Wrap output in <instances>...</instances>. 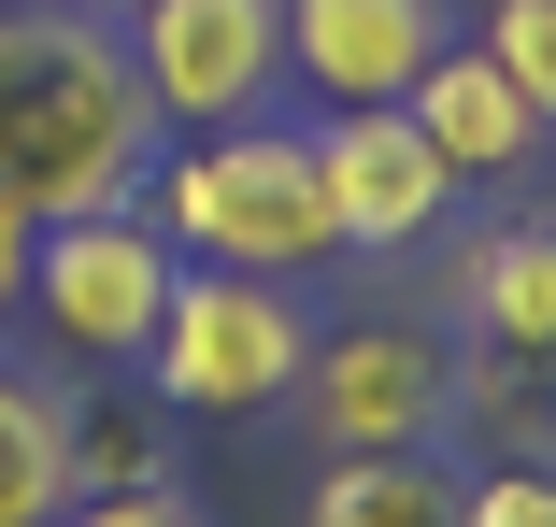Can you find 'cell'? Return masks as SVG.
Wrapping results in <instances>:
<instances>
[{"instance_id": "8fae6325", "label": "cell", "mask_w": 556, "mask_h": 527, "mask_svg": "<svg viewBox=\"0 0 556 527\" xmlns=\"http://www.w3.org/2000/svg\"><path fill=\"white\" fill-rule=\"evenodd\" d=\"M172 428H186V413H172L143 371H86V385H72V499L172 485Z\"/></svg>"}, {"instance_id": "5bb4252c", "label": "cell", "mask_w": 556, "mask_h": 527, "mask_svg": "<svg viewBox=\"0 0 556 527\" xmlns=\"http://www.w3.org/2000/svg\"><path fill=\"white\" fill-rule=\"evenodd\" d=\"M485 57L528 86V115H542V143H556V0H485Z\"/></svg>"}, {"instance_id": "ba28073f", "label": "cell", "mask_w": 556, "mask_h": 527, "mask_svg": "<svg viewBox=\"0 0 556 527\" xmlns=\"http://www.w3.org/2000/svg\"><path fill=\"white\" fill-rule=\"evenodd\" d=\"M457 43V0H286V86L328 115L414 100V72Z\"/></svg>"}, {"instance_id": "5b68a950", "label": "cell", "mask_w": 556, "mask_h": 527, "mask_svg": "<svg viewBox=\"0 0 556 527\" xmlns=\"http://www.w3.org/2000/svg\"><path fill=\"white\" fill-rule=\"evenodd\" d=\"M157 129H243L286 100V0H143L115 29Z\"/></svg>"}, {"instance_id": "7a4b0ae2", "label": "cell", "mask_w": 556, "mask_h": 527, "mask_svg": "<svg viewBox=\"0 0 556 527\" xmlns=\"http://www.w3.org/2000/svg\"><path fill=\"white\" fill-rule=\"evenodd\" d=\"M143 215L172 257L200 271H257V285H300L343 257V229H328V185H314V129H200V143H157L143 171Z\"/></svg>"}, {"instance_id": "52a82bcc", "label": "cell", "mask_w": 556, "mask_h": 527, "mask_svg": "<svg viewBox=\"0 0 556 527\" xmlns=\"http://www.w3.org/2000/svg\"><path fill=\"white\" fill-rule=\"evenodd\" d=\"M314 185H328V229H343V257H414L442 215H457V171L428 157V129L400 115V100H371V115H328V129H314Z\"/></svg>"}, {"instance_id": "3957f363", "label": "cell", "mask_w": 556, "mask_h": 527, "mask_svg": "<svg viewBox=\"0 0 556 527\" xmlns=\"http://www.w3.org/2000/svg\"><path fill=\"white\" fill-rule=\"evenodd\" d=\"M172 243H157V215L143 200H115V215H58L43 243H29V313L15 329L58 357V385H86V371H143V343H157V313H172Z\"/></svg>"}, {"instance_id": "277c9868", "label": "cell", "mask_w": 556, "mask_h": 527, "mask_svg": "<svg viewBox=\"0 0 556 527\" xmlns=\"http://www.w3.org/2000/svg\"><path fill=\"white\" fill-rule=\"evenodd\" d=\"M314 371V313L300 285H257V271H172V313L143 343V385L172 413H286V385Z\"/></svg>"}, {"instance_id": "9a60e30c", "label": "cell", "mask_w": 556, "mask_h": 527, "mask_svg": "<svg viewBox=\"0 0 556 527\" xmlns=\"http://www.w3.org/2000/svg\"><path fill=\"white\" fill-rule=\"evenodd\" d=\"M457 527H556V471L542 457H500L485 485H457Z\"/></svg>"}, {"instance_id": "9c48e42d", "label": "cell", "mask_w": 556, "mask_h": 527, "mask_svg": "<svg viewBox=\"0 0 556 527\" xmlns=\"http://www.w3.org/2000/svg\"><path fill=\"white\" fill-rule=\"evenodd\" d=\"M400 115L428 129V157L457 171V185H485V171H528L542 157V115H528V86L485 57V43H442L428 72H414V100Z\"/></svg>"}, {"instance_id": "7c38bea8", "label": "cell", "mask_w": 556, "mask_h": 527, "mask_svg": "<svg viewBox=\"0 0 556 527\" xmlns=\"http://www.w3.org/2000/svg\"><path fill=\"white\" fill-rule=\"evenodd\" d=\"M58 513H72V385L0 371V527H58Z\"/></svg>"}, {"instance_id": "2e32d148", "label": "cell", "mask_w": 556, "mask_h": 527, "mask_svg": "<svg viewBox=\"0 0 556 527\" xmlns=\"http://www.w3.org/2000/svg\"><path fill=\"white\" fill-rule=\"evenodd\" d=\"M58 527H214V513H200L186 485H115V499H72Z\"/></svg>"}, {"instance_id": "e0dca14e", "label": "cell", "mask_w": 556, "mask_h": 527, "mask_svg": "<svg viewBox=\"0 0 556 527\" xmlns=\"http://www.w3.org/2000/svg\"><path fill=\"white\" fill-rule=\"evenodd\" d=\"M29 243H43V229L0 200V343H15V313H29Z\"/></svg>"}, {"instance_id": "4fadbf2b", "label": "cell", "mask_w": 556, "mask_h": 527, "mask_svg": "<svg viewBox=\"0 0 556 527\" xmlns=\"http://www.w3.org/2000/svg\"><path fill=\"white\" fill-rule=\"evenodd\" d=\"M314 527H457V471H442V442L428 457H343L314 485Z\"/></svg>"}, {"instance_id": "6da1fadb", "label": "cell", "mask_w": 556, "mask_h": 527, "mask_svg": "<svg viewBox=\"0 0 556 527\" xmlns=\"http://www.w3.org/2000/svg\"><path fill=\"white\" fill-rule=\"evenodd\" d=\"M157 171V100L129 72V43L100 15H0V200L29 229L58 215H115Z\"/></svg>"}, {"instance_id": "30bf717a", "label": "cell", "mask_w": 556, "mask_h": 527, "mask_svg": "<svg viewBox=\"0 0 556 527\" xmlns=\"http://www.w3.org/2000/svg\"><path fill=\"white\" fill-rule=\"evenodd\" d=\"M457 299H471L485 357H514V371H556V229H542V215L485 229V243H471V271H457Z\"/></svg>"}, {"instance_id": "8992f818", "label": "cell", "mask_w": 556, "mask_h": 527, "mask_svg": "<svg viewBox=\"0 0 556 527\" xmlns=\"http://www.w3.org/2000/svg\"><path fill=\"white\" fill-rule=\"evenodd\" d=\"M286 413L328 457H428L457 428V357L428 329H314V371L286 385Z\"/></svg>"}, {"instance_id": "ac0fdd59", "label": "cell", "mask_w": 556, "mask_h": 527, "mask_svg": "<svg viewBox=\"0 0 556 527\" xmlns=\"http://www.w3.org/2000/svg\"><path fill=\"white\" fill-rule=\"evenodd\" d=\"M43 15H100V29H129V15H143V0H43Z\"/></svg>"}]
</instances>
